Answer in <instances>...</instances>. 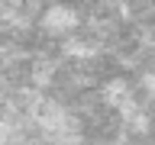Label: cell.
Wrapping results in <instances>:
<instances>
[{
    "label": "cell",
    "instance_id": "cell-1",
    "mask_svg": "<svg viewBox=\"0 0 155 145\" xmlns=\"http://www.w3.org/2000/svg\"><path fill=\"white\" fill-rule=\"evenodd\" d=\"M39 26L52 32V36H71L78 26H81V13H78L71 3H48L39 16Z\"/></svg>",
    "mask_w": 155,
    "mask_h": 145
}]
</instances>
